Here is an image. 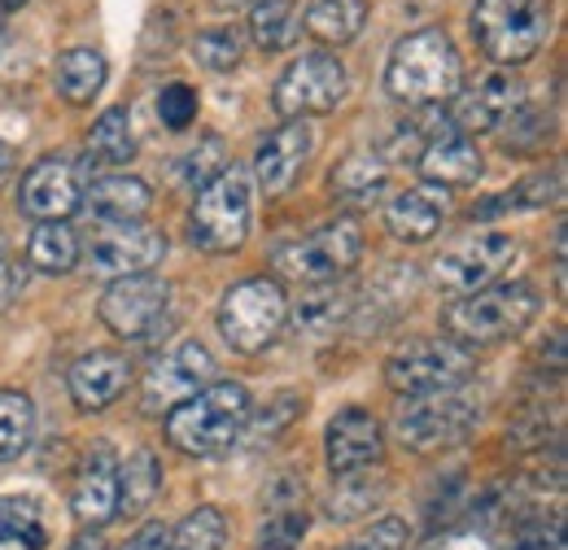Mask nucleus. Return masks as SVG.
<instances>
[{"mask_svg": "<svg viewBox=\"0 0 568 550\" xmlns=\"http://www.w3.org/2000/svg\"><path fill=\"white\" fill-rule=\"evenodd\" d=\"M459 83H464V62H459L455 40L442 27H420L403 35L385 67V92L416 110L455 101Z\"/></svg>", "mask_w": 568, "mask_h": 550, "instance_id": "1", "label": "nucleus"}, {"mask_svg": "<svg viewBox=\"0 0 568 550\" xmlns=\"http://www.w3.org/2000/svg\"><path fill=\"white\" fill-rule=\"evenodd\" d=\"M538 306H542V297L525 279L490 284V288H477V293L459 297L455 306H446L442 328H446V337L459 349H468V345H498L520 337L538 319Z\"/></svg>", "mask_w": 568, "mask_h": 550, "instance_id": "2", "label": "nucleus"}, {"mask_svg": "<svg viewBox=\"0 0 568 550\" xmlns=\"http://www.w3.org/2000/svg\"><path fill=\"white\" fill-rule=\"evenodd\" d=\"M245 419H250V394L232 380H211L202 394L166 411V441L180 446L184 455L214 459L236 446V437L245 432Z\"/></svg>", "mask_w": 568, "mask_h": 550, "instance_id": "3", "label": "nucleus"}, {"mask_svg": "<svg viewBox=\"0 0 568 550\" xmlns=\"http://www.w3.org/2000/svg\"><path fill=\"white\" fill-rule=\"evenodd\" d=\"M254 218V180L245 166L227 162L211 184L197 189V202L189 210V236L206 254H232L245 245Z\"/></svg>", "mask_w": 568, "mask_h": 550, "instance_id": "4", "label": "nucleus"}, {"mask_svg": "<svg viewBox=\"0 0 568 550\" xmlns=\"http://www.w3.org/2000/svg\"><path fill=\"white\" fill-rule=\"evenodd\" d=\"M473 35L490 62L520 67L551 35V0H477Z\"/></svg>", "mask_w": 568, "mask_h": 550, "instance_id": "5", "label": "nucleus"}, {"mask_svg": "<svg viewBox=\"0 0 568 550\" xmlns=\"http://www.w3.org/2000/svg\"><path fill=\"white\" fill-rule=\"evenodd\" d=\"M288 319V302H284V288L267 275H254V279H241L236 288L223 293L219 302V333L223 342L241 354H258L276 342V333Z\"/></svg>", "mask_w": 568, "mask_h": 550, "instance_id": "6", "label": "nucleus"}, {"mask_svg": "<svg viewBox=\"0 0 568 550\" xmlns=\"http://www.w3.org/2000/svg\"><path fill=\"white\" fill-rule=\"evenodd\" d=\"M358 254H363V232H358L355 218H337V223H324L320 232L302 236V241H288L272 254V267L284 279H297V284H333L346 272H355Z\"/></svg>", "mask_w": 568, "mask_h": 550, "instance_id": "7", "label": "nucleus"}, {"mask_svg": "<svg viewBox=\"0 0 568 550\" xmlns=\"http://www.w3.org/2000/svg\"><path fill=\"white\" fill-rule=\"evenodd\" d=\"M473 428H477V398L464 394V389L412 398V403L398 411V419H394L398 441H403L407 450H416V455H433V450L459 446Z\"/></svg>", "mask_w": 568, "mask_h": 550, "instance_id": "8", "label": "nucleus"}, {"mask_svg": "<svg viewBox=\"0 0 568 550\" xmlns=\"http://www.w3.org/2000/svg\"><path fill=\"white\" fill-rule=\"evenodd\" d=\"M468 376H473V358L455 342H407L398 345L389 354V363H385L389 389H398L407 398L464 389Z\"/></svg>", "mask_w": 568, "mask_h": 550, "instance_id": "9", "label": "nucleus"}, {"mask_svg": "<svg viewBox=\"0 0 568 550\" xmlns=\"http://www.w3.org/2000/svg\"><path fill=\"white\" fill-rule=\"evenodd\" d=\"M342 101H346V70L328 53H302L297 62H288L272 92V105L284 123L306 114H333Z\"/></svg>", "mask_w": 568, "mask_h": 550, "instance_id": "10", "label": "nucleus"}, {"mask_svg": "<svg viewBox=\"0 0 568 550\" xmlns=\"http://www.w3.org/2000/svg\"><path fill=\"white\" fill-rule=\"evenodd\" d=\"M516 254H520L516 236H507V232H481V236H468L455 249H446L433 263V279H437V288L468 297L477 288H490V279H498V275L507 272L516 263Z\"/></svg>", "mask_w": 568, "mask_h": 550, "instance_id": "11", "label": "nucleus"}, {"mask_svg": "<svg viewBox=\"0 0 568 550\" xmlns=\"http://www.w3.org/2000/svg\"><path fill=\"white\" fill-rule=\"evenodd\" d=\"M79 258L101 279L141 275L166 258V236L153 227H141V223H110V227L92 232V241L79 249Z\"/></svg>", "mask_w": 568, "mask_h": 550, "instance_id": "12", "label": "nucleus"}, {"mask_svg": "<svg viewBox=\"0 0 568 550\" xmlns=\"http://www.w3.org/2000/svg\"><path fill=\"white\" fill-rule=\"evenodd\" d=\"M166 306H171V284L162 275L141 272V275H123L105 288L101 297V319L110 333L119 337H149L162 319H166Z\"/></svg>", "mask_w": 568, "mask_h": 550, "instance_id": "13", "label": "nucleus"}, {"mask_svg": "<svg viewBox=\"0 0 568 550\" xmlns=\"http://www.w3.org/2000/svg\"><path fill=\"white\" fill-rule=\"evenodd\" d=\"M214 380V354L202 342H180L166 358H158L144 376V411L162 415L189 403Z\"/></svg>", "mask_w": 568, "mask_h": 550, "instance_id": "14", "label": "nucleus"}, {"mask_svg": "<svg viewBox=\"0 0 568 550\" xmlns=\"http://www.w3.org/2000/svg\"><path fill=\"white\" fill-rule=\"evenodd\" d=\"M79 206H83L79 171L62 157L36 162L18 184V210L36 223H67Z\"/></svg>", "mask_w": 568, "mask_h": 550, "instance_id": "15", "label": "nucleus"}, {"mask_svg": "<svg viewBox=\"0 0 568 550\" xmlns=\"http://www.w3.org/2000/svg\"><path fill=\"white\" fill-rule=\"evenodd\" d=\"M71 507H74V520L83 529H101L119 516V464H114V450L110 441H97L74 477L71 489Z\"/></svg>", "mask_w": 568, "mask_h": 550, "instance_id": "16", "label": "nucleus"}, {"mask_svg": "<svg viewBox=\"0 0 568 550\" xmlns=\"http://www.w3.org/2000/svg\"><path fill=\"white\" fill-rule=\"evenodd\" d=\"M311 149H315L311 123H306V119H288L284 128H276L272 136L258 144V153H254V175H250V180H258L267 197H281L284 189L297 180V171L306 166Z\"/></svg>", "mask_w": 568, "mask_h": 550, "instance_id": "17", "label": "nucleus"}, {"mask_svg": "<svg viewBox=\"0 0 568 550\" xmlns=\"http://www.w3.org/2000/svg\"><path fill=\"white\" fill-rule=\"evenodd\" d=\"M525 88L511 70H486L468 92H455V123L464 132H498L507 114L520 105Z\"/></svg>", "mask_w": 568, "mask_h": 550, "instance_id": "18", "label": "nucleus"}, {"mask_svg": "<svg viewBox=\"0 0 568 550\" xmlns=\"http://www.w3.org/2000/svg\"><path fill=\"white\" fill-rule=\"evenodd\" d=\"M324 446H328V468L337 477H355V472L372 468L381 459V424L363 407H351L328 424Z\"/></svg>", "mask_w": 568, "mask_h": 550, "instance_id": "19", "label": "nucleus"}, {"mask_svg": "<svg viewBox=\"0 0 568 550\" xmlns=\"http://www.w3.org/2000/svg\"><path fill=\"white\" fill-rule=\"evenodd\" d=\"M132 380V363L128 354L119 349H92L83 354L79 363L71 367V398L79 411H101L110 407Z\"/></svg>", "mask_w": 568, "mask_h": 550, "instance_id": "20", "label": "nucleus"}, {"mask_svg": "<svg viewBox=\"0 0 568 550\" xmlns=\"http://www.w3.org/2000/svg\"><path fill=\"white\" fill-rule=\"evenodd\" d=\"M416 166L428 184H442V189H468L481 180V153L477 144L464 136V132H442V136H428V144L416 153Z\"/></svg>", "mask_w": 568, "mask_h": 550, "instance_id": "21", "label": "nucleus"}, {"mask_svg": "<svg viewBox=\"0 0 568 550\" xmlns=\"http://www.w3.org/2000/svg\"><path fill=\"white\" fill-rule=\"evenodd\" d=\"M442 218H446V197L433 193V189H407L385 206L389 236L403 241V245H425L428 236L442 227Z\"/></svg>", "mask_w": 568, "mask_h": 550, "instance_id": "22", "label": "nucleus"}, {"mask_svg": "<svg viewBox=\"0 0 568 550\" xmlns=\"http://www.w3.org/2000/svg\"><path fill=\"white\" fill-rule=\"evenodd\" d=\"M306 502H302V485L293 477H281L272 485V498H267V524H263V550H297L306 538Z\"/></svg>", "mask_w": 568, "mask_h": 550, "instance_id": "23", "label": "nucleus"}, {"mask_svg": "<svg viewBox=\"0 0 568 550\" xmlns=\"http://www.w3.org/2000/svg\"><path fill=\"white\" fill-rule=\"evenodd\" d=\"M83 202H88V210L97 218H105V223H136L144 210H149V202H153V193H149V184H141L136 175H105V180L88 184Z\"/></svg>", "mask_w": 568, "mask_h": 550, "instance_id": "24", "label": "nucleus"}, {"mask_svg": "<svg viewBox=\"0 0 568 550\" xmlns=\"http://www.w3.org/2000/svg\"><path fill=\"white\" fill-rule=\"evenodd\" d=\"M346 315H351L346 293H337L333 284H311V293H302L293 306V328L306 337H328L346 324Z\"/></svg>", "mask_w": 568, "mask_h": 550, "instance_id": "25", "label": "nucleus"}, {"mask_svg": "<svg viewBox=\"0 0 568 550\" xmlns=\"http://www.w3.org/2000/svg\"><path fill=\"white\" fill-rule=\"evenodd\" d=\"M385 180H389V166H385V157L372 153V149H358V153H351V157L333 171L337 197H346V202H355V206H367L372 197H381Z\"/></svg>", "mask_w": 568, "mask_h": 550, "instance_id": "26", "label": "nucleus"}, {"mask_svg": "<svg viewBox=\"0 0 568 550\" xmlns=\"http://www.w3.org/2000/svg\"><path fill=\"white\" fill-rule=\"evenodd\" d=\"M367 0H311L306 9V31L324 44H351L363 31Z\"/></svg>", "mask_w": 568, "mask_h": 550, "instance_id": "27", "label": "nucleus"}, {"mask_svg": "<svg viewBox=\"0 0 568 550\" xmlns=\"http://www.w3.org/2000/svg\"><path fill=\"white\" fill-rule=\"evenodd\" d=\"M0 547L44 550L49 547V529L40 516V502L27 493H9L0 498Z\"/></svg>", "mask_w": 568, "mask_h": 550, "instance_id": "28", "label": "nucleus"}, {"mask_svg": "<svg viewBox=\"0 0 568 550\" xmlns=\"http://www.w3.org/2000/svg\"><path fill=\"white\" fill-rule=\"evenodd\" d=\"M27 263L44 275H67L79 267V236L67 223H40L27 245Z\"/></svg>", "mask_w": 568, "mask_h": 550, "instance_id": "29", "label": "nucleus"}, {"mask_svg": "<svg viewBox=\"0 0 568 550\" xmlns=\"http://www.w3.org/2000/svg\"><path fill=\"white\" fill-rule=\"evenodd\" d=\"M132 153H136L132 114L123 105H114V110H105L92 123V132H88V157L101 162V166H123V162H132Z\"/></svg>", "mask_w": 568, "mask_h": 550, "instance_id": "30", "label": "nucleus"}, {"mask_svg": "<svg viewBox=\"0 0 568 550\" xmlns=\"http://www.w3.org/2000/svg\"><path fill=\"white\" fill-rule=\"evenodd\" d=\"M105 88V58L97 49H71L58 58V92L71 105H88Z\"/></svg>", "mask_w": 568, "mask_h": 550, "instance_id": "31", "label": "nucleus"}, {"mask_svg": "<svg viewBox=\"0 0 568 550\" xmlns=\"http://www.w3.org/2000/svg\"><path fill=\"white\" fill-rule=\"evenodd\" d=\"M302 31V18H297V4L293 0H254L250 9V35L258 49L276 53V49H288Z\"/></svg>", "mask_w": 568, "mask_h": 550, "instance_id": "32", "label": "nucleus"}, {"mask_svg": "<svg viewBox=\"0 0 568 550\" xmlns=\"http://www.w3.org/2000/svg\"><path fill=\"white\" fill-rule=\"evenodd\" d=\"M36 437V407L18 389H0V464H13L27 455Z\"/></svg>", "mask_w": 568, "mask_h": 550, "instance_id": "33", "label": "nucleus"}, {"mask_svg": "<svg viewBox=\"0 0 568 550\" xmlns=\"http://www.w3.org/2000/svg\"><path fill=\"white\" fill-rule=\"evenodd\" d=\"M162 489V468L153 459V450H136L123 468H119V511L136 516L144 511Z\"/></svg>", "mask_w": 568, "mask_h": 550, "instance_id": "34", "label": "nucleus"}, {"mask_svg": "<svg viewBox=\"0 0 568 550\" xmlns=\"http://www.w3.org/2000/svg\"><path fill=\"white\" fill-rule=\"evenodd\" d=\"M227 538V520L219 507H197L193 516H184V524L171 533L166 550H223Z\"/></svg>", "mask_w": 568, "mask_h": 550, "instance_id": "35", "label": "nucleus"}, {"mask_svg": "<svg viewBox=\"0 0 568 550\" xmlns=\"http://www.w3.org/2000/svg\"><path fill=\"white\" fill-rule=\"evenodd\" d=\"M227 166V153H223V140L219 136H202L197 140V149H189L180 162H175V180L184 184V189H202V184H211L214 175Z\"/></svg>", "mask_w": 568, "mask_h": 550, "instance_id": "36", "label": "nucleus"}, {"mask_svg": "<svg viewBox=\"0 0 568 550\" xmlns=\"http://www.w3.org/2000/svg\"><path fill=\"white\" fill-rule=\"evenodd\" d=\"M193 53H197L202 67L236 70L241 67V53H245V40H241L236 27H211V31H202V35L193 40Z\"/></svg>", "mask_w": 568, "mask_h": 550, "instance_id": "37", "label": "nucleus"}, {"mask_svg": "<svg viewBox=\"0 0 568 550\" xmlns=\"http://www.w3.org/2000/svg\"><path fill=\"white\" fill-rule=\"evenodd\" d=\"M297 411H302V394H293V389L276 394L263 411L245 419V424H250V441H272L276 432H284V428L297 419Z\"/></svg>", "mask_w": 568, "mask_h": 550, "instance_id": "38", "label": "nucleus"}, {"mask_svg": "<svg viewBox=\"0 0 568 550\" xmlns=\"http://www.w3.org/2000/svg\"><path fill=\"white\" fill-rule=\"evenodd\" d=\"M158 119L171 128V132H184L197 123V92L189 83H166L158 92Z\"/></svg>", "mask_w": 568, "mask_h": 550, "instance_id": "39", "label": "nucleus"}, {"mask_svg": "<svg viewBox=\"0 0 568 550\" xmlns=\"http://www.w3.org/2000/svg\"><path fill=\"white\" fill-rule=\"evenodd\" d=\"M542 128H547V119H542L538 110H525V105H516L498 132H503V140H507V149H516V153H529V149L547 144V136H551V132H542Z\"/></svg>", "mask_w": 568, "mask_h": 550, "instance_id": "40", "label": "nucleus"}, {"mask_svg": "<svg viewBox=\"0 0 568 550\" xmlns=\"http://www.w3.org/2000/svg\"><path fill=\"white\" fill-rule=\"evenodd\" d=\"M403 542H407V529H403L398 520H381V524L367 533V547H376V550H403Z\"/></svg>", "mask_w": 568, "mask_h": 550, "instance_id": "41", "label": "nucleus"}, {"mask_svg": "<svg viewBox=\"0 0 568 550\" xmlns=\"http://www.w3.org/2000/svg\"><path fill=\"white\" fill-rule=\"evenodd\" d=\"M516 550H565V538H560V524H551V533H547V524H538V529L520 533V542H516Z\"/></svg>", "mask_w": 568, "mask_h": 550, "instance_id": "42", "label": "nucleus"}, {"mask_svg": "<svg viewBox=\"0 0 568 550\" xmlns=\"http://www.w3.org/2000/svg\"><path fill=\"white\" fill-rule=\"evenodd\" d=\"M22 284H27V272L0 258V306H9V302L22 293Z\"/></svg>", "mask_w": 568, "mask_h": 550, "instance_id": "43", "label": "nucleus"}, {"mask_svg": "<svg viewBox=\"0 0 568 550\" xmlns=\"http://www.w3.org/2000/svg\"><path fill=\"white\" fill-rule=\"evenodd\" d=\"M166 542H171V533H166L162 524H144L141 533H136L123 550H166Z\"/></svg>", "mask_w": 568, "mask_h": 550, "instance_id": "44", "label": "nucleus"}, {"mask_svg": "<svg viewBox=\"0 0 568 550\" xmlns=\"http://www.w3.org/2000/svg\"><path fill=\"white\" fill-rule=\"evenodd\" d=\"M433 550H495L481 533H450V538H442Z\"/></svg>", "mask_w": 568, "mask_h": 550, "instance_id": "45", "label": "nucleus"}, {"mask_svg": "<svg viewBox=\"0 0 568 550\" xmlns=\"http://www.w3.org/2000/svg\"><path fill=\"white\" fill-rule=\"evenodd\" d=\"M71 550H110V547L101 542V533H79Z\"/></svg>", "mask_w": 568, "mask_h": 550, "instance_id": "46", "label": "nucleus"}, {"mask_svg": "<svg viewBox=\"0 0 568 550\" xmlns=\"http://www.w3.org/2000/svg\"><path fill=\"white\" fill-rule=\"evenodd\" d=\"M9 175H13V149H9L4 140H0V184H4Z\"/></svg>", "mask_w": 568, "mask_h": 550, "instance_id": "47", "label": "nucleus"}, {"mask_svg": "<svg viewBox=\"0 0 568 550\" xmlns=\"http://www.w3.org/2000/svg\"><path fill=\"white\" fill-rule=\"evenodd\" d=\"M27 0H0V13H13V9H22Z\"/></svg>", "mask_w": 568, "mask_h": 550, "instance_id": "48", "label": "nucleus"}, {"mask_svg": "<svg viewBox=\"0 0 568 550\" xmlns=\"http://www.w3.org/2000/svg\"><path fill=\"white\" fill-rule=\"evenodd\" d=\"M214 4H219V9H241L245 0H214Z\"/></svg>", "mask_w": 568, "mask_h": 550, "instance_id": "49", "label": "nucleus"}, {"mask_svg": "<svg viewBox=\"0 0 568 550\" xmlns=\"http://www.w3.org/2000/svg\"><path fill=\"white\" fill-rule=\"evenodd\" d=\"M346 550H376V547H367V542H363V547H346Z\"/></svg>", "mask_w": 568, "mask_h": 550, "instance_id": "50", "label": "nucleus"}, {"mask_svg": "<svg viewBox=\"0 0 568 550\" xmlns=\"http://www.w3.org/2000/svg\"><path fill=\"white\" fill-rule=\"evenodd\" d=\"M0 53H4V27H0Z\"/></svg>", "mask_w": 568, "mask_h": 550, "instance_id": "51", "label": "nucleus"}, {"mask_svg": "<svg viewBox=\"0 0 568 550\" xmlns=\"http://www.w3.org/2000/svg\"><path fill=\"white\" fill-rule=\"evenodd\" d=\"M0 254H4V245H0Z\"/></svg>", "mask_w": 568, "mask_h": 550, "instance_id": "52", "label": "nucleus"}]
</instances>
